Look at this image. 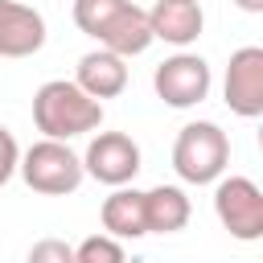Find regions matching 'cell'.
Returning a JSON list of instances; mask_svg holds the SVG:
<instances>
[{
    "label": "cell",
    "instance_id": "6da1fadb",
    "mask_svg": "<svg viewBox=\"0 0 263 263\" xmlns=\"http://www.w3.org/2000/svg\"><path fill=\"white\" fill-rule=\"evenodd\" d=\"M33 123L45 140H74L86 132H99L103 103H95L86 90L74 86V78H49L33 95Z\"/></svg>",
    "mask_w": 263,
    "mask_h": 263
},
{
    "label": "cell",
    "instance_id": "7a4b0ae2",
    "mask_svg": "<svg viewBox=\"0 0 263 263\" xmlns=\"http://www.w3.org/2000/svg\"><path fill=\"white\" fill-rule=\"evenodd\" d=\"M230 164V140L218 123L210 119H197V123H185L177 132V144H173V168L181 181L189 185H210L226 173Z\"/></svg>",
    "mask_w": 263,
    "mask_h": 263
},
{
    "label": "cell",
    "instance_id": "3957f363",
    "mask_svg": "<svg viewBox=\"0 0 263 263\" xmlns=\"http://www.w3.org/2000/svg\"><path fill=\"white\" fill-rule=\"evenodd\" d=\"M16 173L21 181L33 189V193H45V197H66L82 185V156L62 144V140H37L21 152L16 160Z\"/></svg>",
    "mask_w": 263,
    "mask_h": 263
},
{
    "label": "cell",
    "instance_id": "277c9868",
    "mask_svg": "<svg viewBox=\"0 0 263 263\" xmlns=\"http://www.w3.org/2000/svg\"><path fill=\"white\" fill-rule=\"evenodd\" d=\"M214 214L238 242L263 238V189L251 177H218Z\"/></svg>",
    "mask_w": 263,
    "mask_h": 263
},
{
    "label": "cell",
    "instance_id": "5b68a950",
    "mask_svg": "<svg viewBox=\"0 0 263 263\" xmlns=\"http://www.w3.org/2000/svg\"><path fill=\"white\" fill-rule=\"evenodd\" d=\"M210 82H214L210 62L197 58V53H173V58H164V62L156 66V74H152L156 99L168 103V107H177V111L197 107V103L210 95Z\"/></svg>",
    "mask_w": 263,
    "mask_h": 263
},
{
    "label": "cell",
    "instance_id": "8992f818",
    "mask_svg": "<svg viewBox=\"0 0 263 263\" xmlns=\"http://www.w3.org/2000/svg\"><path fill=\"white\" fill-rule=\"evenodd\" d=\"M82 173L119 189V185L136 181V173H140V144L127 132H99L82 152Z\"/></svg>",
    "mask_w": 263,
    "mask_h": 263
},
{
    "label": "cell",
    "instance_id": "52a82bcc",
    "mask_svg": "<svg viewBox=\"0 0 263 263\" xmlns=\"http://www.w3.org/2000/svg\"><path fill=\"white\" fill-rule=\"evenodd\" d=\"M222 99L234 115L255 119L263 115V49L259 45H242L230 53L226 66V82H222Z\"/></svg>",
    "mask_w": 263,
    "mask_h": 263
},
{
    "label": "cell",
    "instance_id": "ba28073f",
    "mask_svg": "<svg viewBox=\"0 0 263 263\" xmlns=\"http://www.w3.org/2000/svg\"><path fill=\"white\" fill-rule=\"evenodd\" d=\"M95 41H99V49H107V53H115V58H136V53H144L148 45H152V29H148V12L136 4V0H123L107 21H103V29L95 33Z\"/></svg>",
    "mask_w": 263,
    "mask_h": 263
},
{
    "label": "cell",
    "instance_id": "9c48e42d",
    "mask_svg": "<svg viewBox=\"0 0 263 263\" xmlns=\"http://www.w3.org/2000/svg\"><path fill=\"white\" fill-rule=\"evenodd\" d=\"M45 45V16L33 4L0 0V58H33Z\"/></svg>",
    "mask_w": 263,
    "mask_h": 263
},
{
    "label": "cell",
    "instance_id": "30bf717a",
    "mask_svg": "<svg viewBox=\"0 0 263 263\" xmlns=\"http://www.w3.org/2000/svg\"><path fill=\"white\" fill-rule=\"evenodd\" d=\"M201 25H205V12L197 0H156L148 8V29H152V41H168L177 49L193 45L201 37Z\"/></svg>",
    "mask_w": 263,
    "mask_h": 263
},
{
    "label": "cell",
    "instance_id": "8fae6325",
    "mask_svg": "<svg viewBox=\"0 0 263 263\" xmlns=\"http://www.w3.org/2000/svg\"><path fill=\"white\" fill-rule=\"evenodd\" d=\"M74 86L86 90L95 103L115 99V95H123V86H127V62L115 58V53H107V49H90V53L78 58Z\"/></svg>",
    "mask_w": 263,
    "mask_h": 263
},
{
    "label": "cell",
    "instance_id": "7c38bea8",
    "mask_svg": "<svg viewBox=\"0 0 263 263\" xmlns=\"http://www.w3.org/2000/svg\"><path fill=\"white\" fill-rule=\"evenodd\" d=\"M193 205L185 197V189L177 185H156L144 193V226L148 234H177L185 222H189Z\"/></svg>",
    "mask_w": 263,
    "mask_h": 263
},
{
    "label": "cell",
    "instance_id": "4fadbf2b",
    "mask_svg": "<svg viewBox=\"0 0 263 263\" xmlns=\"http://www.w3.org/2000/svg\"><path fill=\"white\" fill-rule=\"evenodd\" d=\"M99 218H103V230L111 238H144L148 234V226H144V193L140 189L119 185L111 197H103Z\"/></svg>",
    "mask_w": 263,
    "mask_h": 263
},
{
    "label": "cell",
    "instance_id": "5bb4252c",
    "mask_svg": "<svg viewBox=\"0 0 263 263\" xmlns=\"http://www.w3.org/2000/svg\"><path fill=\"white\" fill-rule=\"evenodd\" d=\"M74 263H127L123 242L111 234H90L74 247Z\"/></svg>",
    "mask_w": 263,
    "mask_h": 263
},
{
    "label": "cell",
    "instance_id": "9a60e30c",
    "mask_svg": "<svg viewBox=\"0 0 263 263\" xmlns=\"http://www.w3.org/2000/svg\"><path fill=\"white\" fill-rule=\"evenodd\" d=\"M25 263H74V247L62 242V238H37L29 247V259Z\"/></svg>",
    "mask_w": 263,
    "mask_h": 263
},
{
    "label": "cell",
    "instance_id": "2e32d148",
    "mask_svg": "<svg viewBox=\"0 0 263 263\" xmlns=\"http://www.w3.org/2000/svg\"><path fill=\"white\" fill-rule=\"evenodd\" d=\"M16 160H21V148H16V140H12V132L0 123V189H4V181L16 173Z\"/></svg>",
    "mask_w": 263,
    "mask_h": 263
},
{
    "label": "cell",
    "instance_id": "e0dca14e",
    "mask_svg": "<svg viewBox=\"0 0 263 263\" xmlns=\"http://www.w3.org/2000/svg\"><path fill=\"white\" fill-rule=\"evenodd\" d=\"M242 12H263V0H234Z\"/></svg>",
    "mask_w": 263,
    "mask_h": 263
}]
</instances>
